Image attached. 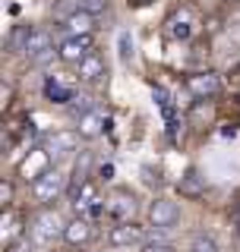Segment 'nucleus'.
I'll return each instance as SVG.
<instances>
[{
  "label": "nucleus",
  "instance_id": "nucleus-1",
  "mask_svg": "<svg viewBox=\"0 0 240 252\" xmlns=\"http://www.w3.org/2000/svg\"><path fill=\"white\" fill-rule=\"evenodd\" d=\"M63 230H67V220L51 205L29 218V243H35V246H47L54 240H63Z\"/></svg>",
  "mask_w": 240,
  "mask_h": 252
},
{
  "label": "nucleus",
  "instance_id": "nucleus-2",
  "mask_svg": "<svg viewBox=\"0 0 240 252\" xmlns=\"http://www.w3.org/2000/svg\"><path fill=\"white\" fill-rule=\"evenodd\" d=\"M29 189H32V199L41 205V208H47V205H54L63 192H67L70 183H67V177H63V173L57 170V164H54V167H51V170H44L38 180H32V186H29Z\"/></svg>",
  "mask_w": 240,
  "mask_h": 252
},
{
  "label": "nucleus",
  "instance_id": "nucleus-3",
  "mask_svg": "<svg viewBox=\"0 0 240 252\" xmlns=\"http://www.w3.org/2000/svg\"><path fill=\"white\" fill-rule=\"evenodd\" d=\"M199 22H196V13L190 10V6H177L171 16L164 19V35L171 38V41H190V38L196 35Z\"/></svg>",
  "mask_w": 240,
  "mask_h": 252
},
{
  "label": "nucleus",
  "instance_id": "nucleus-4",
  "mask_svg": "<svg viewBox=\"0 0 240 252\" xmlns=\"http://www.w3.org/2000/svg\"><path fill=\"white\" fill-rule=\"evenodd\" d=\"M76 145H79V132L76 129H57L51 132V136H44L41 148L47 152V158H51L54 164L67 161L70 155H76Z\"/></svg>",
  "mask_w": 240,
  "mask_h": 252
},
{
  "label": "nucleus",
  "instance_id": "nucleus-5",
  "mask_svg": "<svg viewBox=\"0 0 240 252\" xmlns=\"http://www.w3.org/2000/svg\"><path fill=\"white\" fill-rule=\"evenodd\" d=\"M22 57L29 60V66H47V63L57 57V44H54L51 32L35 29V35H32V41H29V47H26Z\"/></svg>",
  "mask_w": 240,
  "mask_h": 252
},
{
  "label": "nucleus",
  "instance_id": "nucleus-6",
  "mask_svg": "<svg viewBox=\"0 0 240 252\" xmlns=\"http://www.w3.org/2000/svg\"><path fill=\"white\" fill-rule=\"evenodd\" d=\"M149 236L152 233L146 230V227H139L136 220H123V224H114L108 230V243L114 249H130V246H142Z\"/></svg>",
  "mask_w": 240,
  "mask_h": 252
},
{
  "label": "nucleus",
  "instance_id": "nucleus-7",
  "mask_svg": "<svg viewBox=\"0 0 240 252\" xmlns=\"http://www.w3.org/2000/svg\"><path fill=\"white\" fill-rule=\"evenodd\" d=\"M177 220H180L177 202L164 199V195L152 199V205H149V224H152V230H171Z\"/></svg>",
  "mask_w": 240,
  "mask_h": 252
},
{
  "label": "nucleus",
  "instance_id": "nucleus-8",
  "mask_svg": "<svg viewBox=\"0 0 240 252\" xmlns=\"http://www.w3.org/2000/svg\"><path fill=\"white\" fill-rule=\"evenodd\" d=\"M92 51H95L92 35H67V38H60V44H57V57L63 63H79V60L89 57Z\"/></svg>",
  "mask_w": 240,
  "mask_h": 252
},
{
  "label": "nucleus",
  "instance_id": "nucleus-9",
  "mask_svg": "<svg viewBox=\"0 0 240 252\" xmlns=\"http://www.w3.org/2000/svg\"><path fill=\"white\" fill-rule=\"evenodd\" d=\"M108 218L114 220V224H123V220H133L136 215V195L130 192V189H117V192H111L108 199Z\"/></svg>",
  "mask_w": 240,
  "mask_h": 252
},
{
  "label": "nucleus",
  "instance_id": "nucleus-10",
  "mask_svg": "<svg viewBox=\"0 0 240 252\" xmlns=\"http://www.w3.org/2000/svg\"><path fill=\"white\" fill-rule=\"evenodd\" d=\"M95 240V220H89L85 215H76L73 220H67V230H63V243L73 249H82Z\"/></svg>",
  "mask_w": 240,
  "mask_h": 252
},
{
  "label": "nucleus",
  "instance_id": "nucleus-11",
  "mask_svg": "<svg viewBox=\"0 0 240 252\" xmlns=\"http://www.w3.org/2000/svg\"><path fill=\"white\" fill-rule=\"evenodd\" d=\"M26 233H29V224L22 220L19 211L3 208V218H0V240H3V246H6V249L16 246V243H19Z\"/></svg>",
  "mask_w": 240,
  "mask_h": 252
},
{
  "label": "nucleus",
  "instance_id": "nucleus-12",
  "mask_svg": "<svg viewBox=\"0 0 240 252\" xmlns=\"http://www.w3.org/2000/svg\"><path fill=\"white\" fill-rule=\"evenodd\" d=\"M187 89H190V94H196V98H215V94L221 92V79H218V73H212V69H199V73L187 76Z\"/></svg>",
  "mask_w": 240,
  "mask_h": 252
},
{
  "label": "nucleus",
  "instance_id": "nucleus-13",
  "mask_svg": "<svg viewBox=\"0 0 240 252\" xmlns=\"http://www.w3.org/2000/svg\"><path fill=\"white\" fill-rule=\"evenodd\" d=\"M105 129H108V114H105L101 107L89 110V114H82V117L76 120V132H79V139H85V142L105 136Z\"/></svg>",
  "mask_w": 240,
  "mask_h": 252
},
{
  "label": "nucleus",
  "instance_id": "nucleus-14",
  "mask_svg": "<svg viewBox=\"0 0 240 252\" xmlns=\"http://www.w3.org/2000/svg\"><path fill=\"white\" fill-rule=\"evenodd\" d=\"M76 76H79V82H85V85L101 82V79L108 76V63H105V57H101L98 51H92L85 60L76 63Z\"/></svg>",
  "mask_w": 240,
  "mask_h": 252
},
{
  "label": "nucleus",
  "instance_id": "nucleus-15",
  "mask_svg": "<svg viewBox=\"0 0 240 252\" xmlns=\"http://www.w3.org/2000/svg\"><path fill=\"white\" fill-rule=\"evenodd\" d=\"M51 167H54V161L47 158V152H44V148H32V152H29V158L19 164V173H22L26 180H38L44 170H51Z\"/></svg>",
  "mask_w": 240,
  "mask_h": 252
},
{
  "label": "nucleus",
  "instance_id": "nucleus-16",
  "mask_svg": "<svg viewBox=\"0 0 240 252\" xmlns=\"http://www.w3.org/2000/svg\"><path fill=\"white\" fill-rule=\"evenodd\" d=\"M95 19H98V16H92L89 10H79L76 16H70L67 22H60L57 32L63 38H67V35H92V32H95Z\"/></svg>",
  "mask_w": 240,
  "mask_h": 252
},
{
  "label": "nucleus",
  "instance_id": "nucleus-17",
  "mask_svg": "<svg viewBox=\"0 0 240 252\" xmlns=\"http://www.w3.org/2000/svg\"><path fill=\"white\" fill-rule=\"evenodd\" d=\"M92 167H95V158L89 155V152H79V158H76V164H73V180H70V189L67 192L73 195L82 183H89V180L95 177L92 173Z\"/></svg>",
  "mask_w": 240,
  "mask_h": 252
},
{
  "label": "nucleus",
  "instance_id": "nucleus-18",
  "mask_svg": "<svg viewBox=\"0 0 240 252\" xmlns=\"http://www.w3.org/2000/svg\"><path fill=\"white\" fill-rule=\"evenodd\" d=\"M177 192L183 195V199H202V195H205V177H199V170L190 167V170L180 177Z\"/></svg>",
  "mask_w": 240,
  "mask_h": 252
},
{
  "label": "nucleus",
  "instance_id": "nucleus-19",
  "mask_svg": "<svg viewBox=\"0 0 240 252\" xmlns=\"http://www.w3.org/2000/svg\"><path fill=\"white\" fill-rule=\"evenodd\" d=\"M32 35H35V26H29V22H19V26H13V32L6 35V51H10V54H26Z\"/></svg>",
  "mask_w": 240,
  "mask_h": 252
},
{
  "label": "nucleus",
  "instance_id": "nucleus-20",
  "mask_svg": "<svg viewBox=\"0 0 240 252\" xmlns=\"http://www.w3.org/2000/svg\"><path fill=\"white\" fill-rule=\"evenodd\" d=\"M70 199H73V208H76V215H85V211H89L95 202H101V199H98V186H95V180H89V183H82V186H79L73 195H70Z\"/></svg>",
  "mask_w": 240,
  "mask_h": 252
},
{
  "label": "nucleus",
  "instance_id": "nucleus-21",
  "mask_svg": "<svg viewBox=\"0 0 240 252\" xmlns=\"http://www.w3.org/2000/svg\"><path fill=\"white\" fill-rule=\"evenodd\" d=\"M44 98L51 101V104H70V101L76 98V92L67 89L63 82H57L54 76H47V79H44Z\"/></svg>",
  "mask_w": 240,
  "mask_h": 252
},
{
  "label": "nucleus",
  "instance_id": "nucleus-22",
  "mask_svg": "<svg viewBox=\"0 0 240 252\" xmlns=\"http://www.w3.org/2000/svg\"><path fill=\"white\" fill-rule=\"evenodd\" d=\"M85 0H51V16L57 22H67L70 16H76L79 10H82Z\"/></svg>",
  "mask_w": 240,
  "mask_h": 252
},
{
  "label": "nucleus",
  "instance_id": "nucleus-23",
  "mask_svg": "<svg viewBox=\"0 0 240 252\" xmlns=\"http://www.w3.org/2000/svg\"><path fill=\"white\" fill-rule=\"evenodd\" d=\"M190 252H221V246L212 233H196L193 243H190Z\"/></svg>",
  "mask_w": 240,
  "mask_h": 252
},
{
  "label": "nucleus",
  "instance_id": "nucleus-24",
  "mask_svg": "<svg viewBox=\"0 0 240 252\" xmlns=\"http://www.w3.org/2000/svg\"><path fill=\"white\" fill-rule=\"evenodd\" d=\"M67 107H70V114H73L76 120H79V117H82V114H89V110H95V107H98V104H95V101L89 98V94H76V98L70 101Z\"/></svg>",
  "mask_w": 240,
  "mask_h": 252
},
{
  "label": "nucleus",
  "instance_id": "nucleus-25",
  "mask_svg": "<svg viewBox=\"0 0 240 252\" xmlns=\"http://www.w3.org/2000/svg\"><path fill=\"white\" fill-rule=\"evenodd\" d=\"M139 249H142V252H177V249L171 246V243L164 240V236H149V240L142 243Z\"/></svg>",
  "mask_w": 240,
  "mask_h": 252
},
{
  "label": "nucleus",
  "instance_id": "nucleus-26",
  "mask_svg": "<svg viewBox=\"0 0 240 252\" xmlns=\"http://www.w3.org/2000/svg\"><path fill=\"white\" fill-rule=\"evenodd\" d=\"M120 60L123 63L133 60V35L130 32H120Z\"/></svg>",
  "mask_w": 240,
  "mask_h": 252
},
{
  "label": "nucleus",
  "instance_id": "nucleus-27",
  "mask_svg": "<svg viewBox=\"0 0 240 252\" xmlns=\"http://www.w3.org/2000/svg\"><path fill=\"white\" fill-rule=\"evenodd\" d=\"M142 180H146V186H161V167H152V164H146L142 167Z\"/></svg>",
  "mask_w": 240,
  "mask_h": 252
},
{
  "label": "nucleus",
  "instance_id": "nucleus-28",
  "mask_svg": "<svg viewBox=\"0 0 240 252\" xmlns=\"http://www.w3.org/2000/svg\"><path fill=\"white\" fill-rule=\"evenodd\" d=\"M13 195H16V186L10 180H3V186H0V205H3V208H13Z\"/></svg>",
  "mask_w": 240,
  "mask_h": 252
},
{
  "label": "nucleus",
  "instance_id": "nucleus-29",
  "mask_svg": "<svg viewBox=\"0 0 240 252\" xmlns=\"http://www.w3.org/2000/svg\"><path fill=\"white\" fill-rule=\"evenodd\" d=\"M82 10H89L92 16H98V13H105V10H108V0H85Z\"/></svg>",
  "mask_w": 240,
  "mask_h": 252
},
{
  "label": "nucleus",
  "instance_id": "nucleus-30",
  "mask_svg": "<svg viewBox=\"0 0 240 252\" xmlns=\"http://www.w3.org/2000/svg\"><path fill=\"white\" fill-rule=\"evenodd\" d=\"M6 252H35V243H16V246H10V249H6Z\"/></svg>",
  "mask_w": 240,
  "mask_h": 252
},
{
  "label": "nucleus",
  "instance_id": "nucleus-31",
  "mask_svg": "<svg viewBox=\"0 0 240 252\" xmlns=\"http://www.w3.org/2000/svg\"><path fill=\"white\" fill-rule=\"evenodd\" d=\"M111 173H114V167H111V164H101V167L95 170V177H98V180H111Z\"/></svg>",
  "mask_w": 240,
  "mask_h": 252
},
{
  "label": "nucleus",
  "instance_id": "nucleus-32",
  "mask_svg": "<svg viewBox=\"0 0 240 252\" xmlns=\"http://www.w3.org/2000/svg\"><path fill=\"white\" fill-rule=\"evenodd\" d=\"M234 224H237V233H240V205H237V211H234Z\"/></svg>",
  "mask_w": 240,
  "mask_h": 252
},
{
  "label": "nucleus",
  "instance_id": "nucleus-33",
  "mask_svg": "<svg viewBox=\"0 0 240 252\" xmlns=\"http://www.w3.org/2000/svg\"><path fill=\"white\" fill-rule=\"evenodd\" d=\"M149 3V0H133V6H146Z\"/></svg>",
  "mask_w": 240,
  "mask_h": 252
},
{
  "label": "nucleus",
  "instance_id": "nucleus-34",
  "mask_svg": "<svg viewBox=\"0 0 240 252\" xmlns=\"http://www.w3.org/2000/svg\"><path fill=\"white\" fill-rule=\"evenodd\" d=\"M228 3H234V0H228Z\"/></svg>",
  "mask_w": 240,
  "mask_h": 252
}]
</instances>
